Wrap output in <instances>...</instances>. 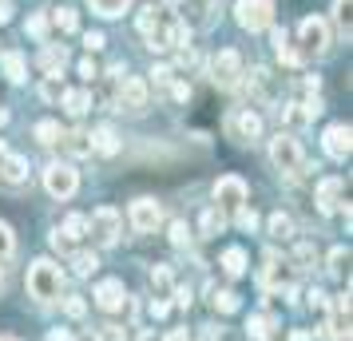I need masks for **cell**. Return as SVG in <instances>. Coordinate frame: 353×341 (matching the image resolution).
Wrapping results in <instances>:
<instances>
[{
  "label": "cell",
  "mask_w": 353,
  "mask_h": 341,
  "mask_svg": "<svg viewBox=\"0 0 353 341\" xmlns=\"http://www.w3.org/2000/svg\"><path fill=\"white\" fill-rule=\"evenodd\" d=\"M60 286H64V274L52 258H36L28 266V293L36 302H56L60 298Z\"/></svg>",
  "instance_id": "obj_1"
},
{
  "label": "cell",
  "mask_w": 353,
  "mask_h": 341,
  "mask_svg": "<svg viewBox=\"0 0 353 341\" xmlns=\"http://www.w3.org/2000/svg\"><path fill=\"white\" fill-rule=\"evenodd\" d=\"M270 163L282 171V175H290V179H298L305 171V159H302V147H298V139L290 135V131H278L270 139Z\"/></svg>",
  "instance_id": "obj_2"
},
{
  "label": "cell",
  "mask_w": 353,
  "mask_h": 341,
  "mask_svg": "<svg viewBox=\"0 0 353 341\" xmlns=\"http://www.w3.org/2000/svg\"><path fill=\"white\" fill-rule=\"evenodd\" d=\"M44 191H48L52 198H72L76 191H80V171L72 167V163H48L44 167Z\"/></svg>",
  "instance_id": "obj_3"
},
{
  "label": "cell",
  "mask_w": 353,
  "mask_h": 341,
  "mask_svg": "<svg viewBox=\"0 0 353 341\" xmlns=\"http://www.w3.org/2000/svg\"><path fill=\"white\" fill-rule=\"evenodd\" d=\"M234 20L246 32L274 28V0H234Z\"/></svg>",
  "instance_id": "obj_4"
},
{
  "label": "cell",
  "mask_w": 353,
  "mask_h": 341,
  "mask_svg": "<svg viewBox=\"0 0 353 341\" xmlns=\"http://www.w3.org/2000/svg\"><path fill=\"white\" fill-rule=\"evenodd\" d=\"M88 234H92L96 246H115L119 234H123V214L115 211V207H99V211L88 218Z\"/></svg>",
  "instance_id": "obj_5"
},
{
  "label": "cell",
  "mask_w": 353,
  "mask_h": 341,
  "mask_svg": "<svg viewBox=\"0 0 353 341\" xmlns=\"http://www.w3.org/2000/svg\"><path fill=\"white\" fill-rule=\"evenodd\" d=\"M330 48V24L321 17H305L298 24V52L302 56H325Z\"/></svg>",
  "instance_id": "obj_6"
},
{
  "label": "cell",
  "mask_w": 353,
  "mask_h": 341,
  "mask_svg": "<svg viewBox=\"0 0 353 341\" xmlns=\"http://www.w3.org/2000/svg\"><path fill=\"white\" fill-rule=\"evenodd\" d=\"M226 135L230 139H239V143H254V139H262V115H254L250 107H239V112L226 115Z\"/></svg>",
  "instance_id": "obj_7"
},
{
  "label": "cell",
  "mask_w": 353,
  "mask_h": 341,
  "mask_svg": "<svg viewBox=\"0 0 353 341\" xmlns=\"http://www.w3.org/2000/svg\"><path fill=\"white\" fill-rule=\"evenodd\" d=\"M246 195L250 191L239 175H223L214 183V211H239V207H246Z\"/></svg>",
  "instance_id": "obj_8"
},
{
  "label": "cell",
  "mask_w": 353,
  "mask_h": 341,
  "mask_svg": "<svg viewBox=\"0 0 353 341\" xmlns=\"http://www.w3.org/2000/svg\"><path fill=\"white\" fill-rule=\"evenodd\" d=\"M210 80L219 83V87H234L242 80V56L234 48H223L214 56V64H210Z\"/></svg>",
  "instance_id": "obj_9"
},
{
  "label": "cell",
  "mask_w": 353,
  "mask_h": 341,
  "mask_svg": "<svg viewBox=\"0 0 353 341\" xmlns=\"http://www.w3.org/2000/svg\"><path fill=\"white\" fill-rule=\"evenodd\" d=\"M128 223L147 234V230H155L163 223V207L155 203V198H135V203H131V211H128Z\"/></svg>",
  "instance_id": "obj_10"
},
{
  "label": "cell",
  "mask_w": 353,
  "mask_h": 341,
  "mask_svg": "<svg viewBox=\"0 0 353 341\" xmlns=\"http://www.w3.org/2000/svg\"><path fill=\"white\" fill-rule=\"evenodd\" d=\"M92 298H96V306L108 309V313H115V309L128 306V290H123V282H119V278H103Z\"/></svg>",
  "instance_id": "obj_11"
},
{
  "label": "cell",
  "mask_w": 353,
  "mask_h": 341,
  "mask_svg": "<svg viewBox=\"0 0 353 341\" xmlns=\"http://www.w3.org/2000/svg\"><path fill=\"white\" fill-rule=\"evenodd\" d=\"M321 143H325V155L337 163L350 159V123H330L325 135H321Z\"/></svg>",
  "instance_id": "obj_12"
},
{
  "label": "cell",
  "mask_w": 353,
  "mask_h": 341,
  "mask_svg": "<svg viewBox=\"0 0 353 341\" xmlns=\"http://www.w3.org/2000/svg\"><path fill=\"white\" fill-rule=\"evenodd\" d=\"M143 112L147 107V83L143 80H123L119 83V112Z\"/></svg>",
  "instance_id": "obj_13"
},
{
  "label": "cell",
  "mask_w": 353,
  "mask_h": 341,
  "mask_svg": "<svg viewBox=\"0 0 353 341\" xmlns=\"http://www.w3.org/2000/svg\"><path fill=\"white\" fill-rule=\"evenodd\" d=\"M214 8H219V0H187L183 24L187 28H207L210 20H214Z\"/></svg>",
  "instance_id": "obj_14"
},
{
  "label": "cell",
  "mask_w": 353,
  "mask_h": 341,
  "mask_svg": "<svg viewBox=\"0 0 353 341\" xmlns=\"http://www.w3.org/2000/svg\"><path fill=\"white\" fill-rule=\"evenodd\" d=\"M0 183L24 187V183H28V163L20 159V155H4V159H0Z\"/></svg>",
  "instance_id": "obj_15"
},
{
  "label": "cell",
  "mask_w": 353,
  "mask_h": 341,
  "mask_svg": "<svg viewBox=\"0 0 353 341\" xmlns=\"http://www.w3.org/2000/svg\"><path fill=\"white\" fill-rule=\"evenodd\" d=\"M88 139H92V151H96V155H119V135H115L108 123H103V127H96Z\"/></svg>",
  "instance_id": "obj_16"
},
{
  "label": "cell",
  "mask_w": 353,
  "mask_h": 341,
  "mask_svg": "<svg viewBox=\"0 0 353 341\" xmlns=\"http://www.w3.org/2000/svg\"><path fill=\"white\" fill-rule=\"evenodd\" d=\"M341 191H345L341 179H325L318 187V207L321 211H337V207H341Z\"/></svg>",
  "instance_id": "obj_17"
},
{
  "label": "cell",
  "mask_w": 353,
  "mask_h": 341,
  "mask_svg": "<svg viewBox=\"0 0 353 341\" xmlns=\"http://www.w3.org/2000/svg\"><path fill=\"white\" fill-rule=\"evenodd\" d=\"M223 274L226 278H242L246 274V250H242V246H226L223 250Z\"/></svg>",
  "instance_id": "obj_18"
},
{
  "label": "cell",
  "mask_w": 353,
  "mask_h": 341,
  "mask_svg": "<svg viewBox=\"0 0 353 341\" xmlns=\"http://www.w3.org/2000/svg\"><path fill=\"white\" fill-rule=\"evenodd\" d=\"M274 52H278V60H282V64H290V68L302 60V52L290 44V32H286V28H274Z\"/></svg>",
  "instance_id": "obj_19"
},
{
  "label": "cell",
  "mask_w": 353,
  "mask_h": 341,
  "mask_svg": "<svg viewBox=\"0 0 353 341\" xmlns=\"http://www.w3.org/2000/svg\"><path fill=\"white\" fill-rule=\"evenodd\" d=\"M318 112H321L318 103H290V107H286L282 115H286V123H290V127L298 131V127H305V123H310V119H314Z\"/></svg>",
  "instance_id": "obj_20"
},
{
  "label": "cell",
  "mask_w": 353,
  "mask_h": 341,
  "mask_svg": "<svg viewBox=\"0 0 353 341\" xmlns=\"http://www.w3.org/2000/svg\"><path fill=\"white\" fill-rule=\"evenodd\" d=\"M321 338L325 341H350V313H334L325 329H321Z\"/></svg>",
  "instance_id": "obj_21"
},
{
  "label": "cell",
  "mask_w": 353,
  "mask_h": 341,
  "mask_svg": "<svg viewBox=\"0 0 353 341\" xmlns=\"http://www.w3.org/2000/svg\"><path fill=\"white\" fill-rule=\"evenodd\" d=\"M60 139H64V147L76 155V159L92 155V139H88V131H68V135H60Z\"/></svg>",
  "instance_id": "obj_22"
},
{
  "label": "cell",
  "mask_w": 353,
  "mask_h": 341,
  "mask_svg": "<svg viewBox=\"0 0 353 341\" xmlns=\"http://www.w3.org/2000/svg\"><path fill=\"white\" fill-rule=\"evenodd\" d=\"M60 99H64V112L68 115H83L88 107H92V92H83V87H80V92H64Z\"/></svg>",
  "instance_id": "obj_23"
},
{
  "label": "cell",
  "mask_w": 353,
  "mask_h": 341,
  "mask_svg": "<svg viewBox=\"0 0 353 341\" xmlns=\"http://www.w3.org/2000/svg\"><path fill=\"white\" fill-rule=\"evenodd\" d=\"M131 8V0H92V12L103 20H112V17H123Z\"/></svg>",
  "instance_id": "obj_24"
},
{
  "label": "cell",
  "mask_w": 353,
  "mask_h": 341,
  "mask_svg": "<svg viewBox=\"0 0 353 341\" xmlns=\"http://www.w3.org/2000/svg\"><path fill=\"white\" fill-rule=\"evenodd\" d=\"M4 76H8L12 83H24L28 64H24V56H20V52H8V56H4Z\"/></svg>",
  "instance_id": "obj_25"
},
{
  "label": "cell",
  "mask_w": 353,
  "mask_h": 341,
  "mask_svg": "<svg viewBox=\"0 0 353 341\" xmlns=\"http://www.w3.org/2000/svg\"><path fill=\"white\" fill-rule=\"evenodd\" d=\"M270 238H278V242H286V238H294V218L290 214H270Z\"/></svg>",
  "instance_id": "obj_26"
},
{
  "label": "cell",
  "mask_w": 353,
  "mask_h": 341,
  "mask_svg": "<svg viewBox=\"0 0 353 341\" xmlns=\"http://www.w3.org/2000/svg\"><path fill=\"white\" fill-rule=\"evenodd\" d=\"M72 270H76L80 278H92L99 270V258L92 254V250H80V254H72Z\"/></svg>",
  "instance_id": "obj_27"
},
{
  "label": "cell",
  "mask_w": 353,
  "mask_h": 341,
  "mask_svg": "<svg viewBox=\"0 0 353 341\" xmlns=\"http://www.w3.org/2000/svg\"><path fill=\"white\" fill-rule=\"evenodd\" d=\"M325 270H330L334 278H345V270H350V250H345V246H334V250H330V266H325Z\"/></svg>",
  "instance_id": "obj_28"
},
{
  "label": "cell",
  "mask_w": 353,
  "mask_h": 341,
  "mask_svg": "<svg viewBox=\"0 0 353 341\" xmlns=\"http://www.w3.org/2000/svg\"><path fill=\"white\" fill-rule=\"evenodd\" d=\"M60 135H64V131H60V123H52V119H44V123H36V139H40L44 147L60 143Z\"/></svg>",
  "instance_id": "obj_29"
},
{
  "label": "cell",
  "mask_w": 353,
  "mask_h": 341,
  "mask_svg": "<svg viewBox=\"0 0 353 341\" xmlns=\"http://www.w3.org/2000/svg\"><path fill=\"white\" fill-rule=\"evenodd\" d=\"M223 227H226L223 211H214V207H210V211L203 214V234H207V238H214V234H223Z\"/></svg>",
  "instance_id": "obj_30"
},
{
  "label": "cell",
  "mask_w": 353,
  "mask_h": 341,
  "mask_svg": "<svg viewBox=\"0 0 353 341\" xmlns=\"http://www.w3.org/2000/svg\"><path fill=\"white\" fill-rule=\"evenodd\" d=\"M210 293H214V290H210ZM239 306H242V302H239V293H234V290H219V293H214V309H219V313H234Z\"/></svg>",
  "instance_id": "obj_31"
},
{
  "label": "cell",
  "mask_w": 353,
  "mask_h": 341,
  "mask_svg": "<svg viewBox=\"0 0 353 341\" xmlns=\"http://www.w3.org/2000/svg\"><path fill=\"white\" fill-rule=\"evenodd\" d=\"M270 329H274L270 318H250V322H246V333L254 341H270Z\"/></svg>",
  "instance_id": "obj_32"
},
{
  "label": "cell",
  "mask_w": 353,
  "mask_h": 341,
  "mask_svg": "<svg viewBox=\"0 0 353 341\" xmlns=\"http://www.w3.org/2000/svg\"><path fill=\"white\" fill-rule=\"evenodd\" d=\"M52 24H56L60 32H76V28H80V17H76L72 8H56V17H52Z\"/></svg>",
  "instance_id": "obj_33"
},
{
  "label": "cell",
  "mask_w": 353,
  "mask_h": 341,
  "mask_svg": "<svg viewBox=\"0 0 353 341\" xmlns=\"http://www.w3.org/2000/svg\"><path fill=\"white\" fill-rule=\"evenodd\" d=\"M83 234H88V218H83V214H72L64 223V238L72 242V238H83Z\"/></svg>",
  "instance_id": "obj_34"
},
{
  "label": "cell",
  "mask_w": 353,
  "mask_h": 341,
  "mask_svg": "<svg viewBox=\"0 0 353 341\" xmlns=\"http://www.w3.org/2000/svg\"><path fill=\"white\" fill-rule=\"evenodd\" d=\"M350 4L353 0H334V20H337V28L345 32V40H350Z\"/></svg>",
  "instance_id": "obj_35"
},
{
  "label": "cell",
  "mask_w": 353,
  "mask_h": 341,
  "mask_svg": "<svg viewBox=\"0 0 353 341\" xmlns=\"http://www.w3.org/2000/svg\"><path fill=\"white\" fill-rule=\"evenodd\" d=\"M171 286H175V282H171V270H167V266H155V270H151V290L167 293Z\"/></svg>",
  "instance_id": "obj_36"
},
{
  "label": "cell",
  "mask_w": 353,
  "mask_h": 341,
  "mask_svg": "<svg viewBox=\"0 0 353 341\" xmlns=\"http://www.w3.org/2000/svg\"><path fill=\"white\" fill-rule=\"evenodd\" d=\"M12 250H17V234H12V227H8V223H0V262L8 258Z\"/></svg>",
  "instance_id": "obj_37"
},
{
  "label": "cell",
  "mask_w": 353,
  "mask_h": 341,
  "mask_svg": "<svg viewBox=\"0 0 353 341\" xmlns=\"http://www.w3.org/2000/svg\"><path fill=\"white\" fill-rule=\"evenodd\" d=\"M171 246H179V250L191 246V230H187V223H171Z\"/></svg>",
  "instance_id": "obj_38"
},
{
  "label": "cell",
  "mask_w": 353,
  "mask_h": 341,
  "mask_svg": "<svg viewBox=\"0 0 353 341\" xmlns=\"http://www.w3.org/2000/svg\"><path fill=\"white\" fill-rule=\"evenodd\" d=\"M171 80H175V68H171V64H159V68H151V83H155V87H167Z\"/></svg>",
  "instance_id": "obj_39"
},
{
  "label": "cell",
  "mask_w": 353,
  "mask_h": 341,
  "mask_svg": "<svg viewBox=\"0 0 353 341\" xmlns=\"http://www.w3.org/2000/svg\"><path fill=\"white\" fill-rule=\"evenodd\" d=\"M64 313L68 318H83L88 313V302H83L80 293H72V298H64Z\"/></svg>",
  "instance_id": "obj_40"
},
{
  "label": "cell",
  "mask_w": 353,
  "mask_h": 341,
  "mask_svg": "<svg viewBox=\"0 0 353 341\" xmlns=\"http://www.w3.org/2000/svg\"><path fill=\"white\" fill-rule=\"evenodd\" d=\"M96 341H128V333H123V325H99V333H96Z\"/></svg>",
  "instance_id": "obj_41"
},
{
  "label": "cell",
  "mask_w": 353,
  "mask_h": 341,
  "mask_svg": "<svg viewBox=\"0 0 353 341\" xmlns=\"http://www.w3.org/2000/svg\"><path fill=\"white\" fill-rule=\"evenodd\" d=\"M28 32H32L36 40H48V17H40V12L28 17Z\"/></svg>",
  "instance_id": "obj_42"
},
{
  "label": "cell",
  "mask_w": 353,
  "mask_h": 341,
  "mask_svg": "<svg viewBox=\"0 0 353 341\" xmlns=\"http://www.w3.org/2000/svg\"><path fill=\"white\" fill-rule=\"evenodd\" d=\"M40 96H44V99H60V96H64V83H60V76H48V80H44V87H40Z\"/></svg>",
  "instance_id": "obj_43"
},
{
  "label": "cell",
  "mask_w": 353,
  "mask_h": 341,
  "mask_svg": "<svg viewBox=\"0 0 353 341\" xmlns=\"http://www.w3.org/2000/svg\"><path fill=\"white\" fill-rule=\"evenodd\" d=\"M234 214H239V227H242V230H254V227H258V214H254V207H239Z\"/></svg>",
  "instance_id": "obj_44"
},
{
  "label": "cell",
  "mask_w": 353,
  "mask_h": 341,
  "mask_svg": "<svg viewBox=\"0 0 353 341\" xmlns=\"http://www.w3.org/2000/svg\"><path fill=\"white\" fill-rule=\"evenodd\" d=\"M103 44H108V40H103V32H83V48H88V52H99Z\"/></svg>",
  "instance_id": "obj_45"
},
{
  "label": "cell",
  "mask_w": 353,
  "mask_h": 341,
  "mask_svg": "<svg viewBox=\"0 0 353 341\" xmlns=\"http://www.w3.org/2000/svg\"><path fill=\"white\" fill-rule=\"evenodd\" d=\"M171 96L183 103V99H191V83H183V80H171Z\"/></svg>",
  "instance_id": "obj_46"
},
{
  "label": "cell",
  "mask_w": 353,
  "mask_h": 341,
  "mask_svg": "<svg viewBox=\"0 0 353 341\" xmlns=\"http://www.w3.org/2000/svg\"><path fill=\"white\" fill-rule=\"evenodd\" d=\"M305 298H310V309H318V313H325V293H321V290H310Z\"/></svg>",
  "instance_id": "obj_47"
},
{
  "label": "cell",
  "mask_w": 353,
  "mask_h": 341,
  "mask_svg": "<svg viewBox=\"0 0 353 341\" xmlns=\"http://www.w3.org/2000/svg\"><path fill=\"white\" fill-rule=\"evenodd\" d=\"M80 76H83L88 83H92V80L99 76V72H96V64H92V60H83V64H80Z\"/></svg>",
  "instance_id": "obj_48"
},
{
  "label": "cell",
  "mask_w": 353,
  "mask_h": 341,
  "mask_svg": "<svg viewBox=\"0 0 353 341\" xmlns=\"http://www.w3.org/2000/svg\"><path fill=\"white\" fill-rule=\"evenodd\" d=\"M175 306H183V309L191 306V290H175Z\"/></svg>",
  "instance_id": "obj_49"
},
{
  "label": "cell",
  "mask_w": 353,
  "mask_h": 341,
  "mask_svg": "<svg viewBox=\"0 0 353 341\" xmlns=\"http://www.w3.org/2000/svg\"><path fill=\"white\" fill-rule=\"evenodd\" d=\"M290 341H314V333H310V329H294V333H290Z\"/></svg>",
  "instance_id": "obj_50"
},
{
  "label": "cell",
  "mask_w": 353,
  "mask_h": 341,
  "mask_svg": "<svg viewBox=\"0 0 353 341\" xmlns=\"http://www.w3.org/2000/svg\"><path fill=\"white\" fill-rule=\"evenodd\" d=\"M167 309H171V306H167V302H151V313H155V318H163Z\"/></svg>",
  "instance_id": "obj_51"
},
{
  "label": "cell",
  "mask_w": 353,
  "mask_h": 341,
  "mask_svg": "<svg viewBox=\"0 0 353 341\" xmlns=\"http://www.w3.org/2000/svg\"><path fill=\"white\" fill-rule=\"evenodd\" d=\"M167 341H187V329H175V333H171Z\"/></svg>",
  "instance_id": "obj_52"
},
{
  "label": "cell",
  "mask_w": 353,
  "mask_h": 341,
  "mask_svg": "<svg viewBox=\"0 0 353 341\" xmlns=\"http://www.w3.org/2000/svg\"><path fill=\"white\" fill-rule=\"evenodd\" d=\"M48 341H72V338H68V333H60V329H56V333H52Z\"/></svg>",
  "instance_id": "obj_53"
},
{
  "label": "cell",
  "mask_w": 353,
  "mask_h": 341,
  "mask_svg": "<svg viewBox=\"0 0 353 341\" xmlns=\"http://www.w3.org/2000/svg\"><path fill=\"white\" fill-rule=\"evenodd\" d=\"M4 278H8V266H0V293H4Z\"/></svg>",
  "instance_id": "obj_54"
},
{
  "label": "cell",
  "mask_w": 353,
  "mask_h": 341,
  "mask_svg": "<svg viewBox=\"0 0 353 341\" xmlns=\"http://www.w3.org/2000/svg\"><path fill=\"white\" fill-rule=\"evenodd\" d=\"M0 341H17V338H0Z\"/></svg>",
  "instance_id": "obj_55"
}]
</instances>
